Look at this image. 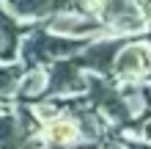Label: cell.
<instances>
[{"label":"cell","instance_id":"cell-9","mask_svg":"<svg viewBox=\"0 0 151 149\" xmlns=\"http://www.w3.org/2000/svg\"><path fill=\"white\" fill-rule=\"evenodd\" d=\"M44 91H47V66H25V75L17 86L14 102L33 105V102L44 100Z\"/></svg>","mask_w":151,"mask_h":149},{"label":"cell","instance_id":"cell-8","mask_svg":"<svg viewBox=\"0 0 151 149\" xmlns=\"http://www.w3.org/2000/svg\"><path fill=\"white\" fill-rule=\"evenodd\" d=\"M41 141L44 146H52V149H60V146H74L80 144V130L74 124V119L69 113H58V116L47 119L41 124Z\"/></svg>","mask_w":151,"mask_h":149},{"label":"cell","instance_id":"cell-12","mask_svg":"<svg viewBox=\"0 0 151 149\" xmlns=\"http://www.w3.org/2000/svg\"><path fill=\"white\" fill-rule=\"evenodd\" d=\"M121 133L140 135V138H146V141H151V113H148V116H140V119H135V121H129L127 127H121Z\"/></svg>","mask_w":151,"mask_h":149},{"label":"cell","instance_id":"cell-16","mask_svg":"<svg viewBox=\"0 0 151 149\" xmlns=\"http://www.w3.org/2000/svg\"><path fill=\"white\" fill-rule=\"evenodd\" d=\"M3 3H11V0H3Z\"/></svg>","mask_w":151,"mask_h":149},{"label":"cell","instance_id":"cell-11","mask_svg":"<svg viewBox=\"0 0 151 149\" xmlns=\"http://www.w3.org/2000/svg\"><path fill=\"white\" fill-rule=\"evenodd\" d=\"M6 6L19 22H44L52 14V0H11Z\"/></svg>","mask_w":151,"mask_h":149},{"label":"cell","instance_id":"cell-6","mask_svg":"<svg viewBox=\"0 0 151 149\" xmlns=\"http://www.w3.org/2000/svg\"><path fill=\"white\" fill-rule=\"evenodd\" d=\"M124 41H127L124 36H96V39H91L83 47V52L74 55V61H77V66L83 69V72L110 77L115 55H118V50H121Z\"/></svg>","mask_w":151,"mask_h":149},{"label":"cell","instance_id":"cell-14","mask_svg":"<svg viewBox=\"0 0 151 149\" xmlns=\"http://www.w3.org/2000/svg\"><path fill=\"white\" fill-rule=\"evenodd\" d=\"M137 11L143 17V25L151 28V0H137Z\"/></svg>","mask_w":151,"mask_h":149},{"label":"cell","instance_id":"cell-10","mask_svg":"<svg viewBox=\"0 0 151 149\" xmlns=\"http://www.w3.org/2000/svg\"><path fill=\"white\" fill-rule=\"evenodd\" d=\"M22 75H25V64H19V61H0V110L14 100Z\"/></svg>","mask_w":151,"mask_h":149},{"label":"cell","instance_id":"cell-15","mask_svg":"<svg viewBox=\"0 0 151 149\" xmlns=\"http://www.w3.org/2000/svg\"><path fill=\"white\" fill-rule=\"evenodd\" d=\"M104 149H124L121 144H110V146H104Z\"/></svg>","mask_w":151,"mask_h":149},{"label":"cell","instance_id":"cell-1","mask_svg":"<svg viewBox=\"0 0 151 149\" xmlns=\"http://www.w3.org/2000/svg\"><path fill=\"white\" fill-rule=\"evenodd\" d=\"M88 41L91 39L58 36L47 28H28V33L22 36L19 47H17V61L25 66H50L55 61L74 58L77 52H83Z\"/></svg>","mask_w":151,"mask_h":149},{"label":"cell","instance_id":"cell-5","mask_svg":"<svg viewBox=\"0 0 151 149\" xmlns=\"http://www.w3.org/2000/svg\"><path fill=\"white\" fill-rule=\"evenodd\" d=\"M85 94V72L74 58H63L47 66V91L44 100H69Z\"/></svg>","mask_w":151,"mask_h":149},{"label":"cell","instance_id":"cell-13","mask_svg":"<svg viewBox=\"0 0 151 149\" xmlns=\"http://www.w3.org/2000/svg\"><path fill=\"white\" fill-rule=\"evenodd\" d=\"M121 146L124 149H151V141L140 135H129V133H121Z\"/></svg>","mask_w":151,"mask_h":149},{"label":"cell","instance_id":"cell-2","mask_svg":"<svg viewBox=\"0 0 151 149\" xmlns=\"http://www.w3.org/2000/svg\"><path fill=\"white\" fill-rule=\"evenodd\" d=\"M91 14L102 22L110 36H140L146 31L143 17L137 11V0H93Z\"/></svg>","mask_w":151,"mask_h":149},{"label":"cell","instance_id":"cell-3","mask_svg":"<svg viewBox=\"0 0 151 149\" xmlns=\"http://www.w3.org/2000/svg\"><path fill=\"white\" fill-rule=\"evenodd\" d=\"M148 75H151V41L127 39L115 55L110 77L118 86H137V83H146Z\"/></svg>","mask_w":151,"mask_h":149},{"label":"cell","instance_id":"cell-4","mask_svg":"<svg viewBox=\"0 0 151 149\" xmlns=\"http://www.w3.org/2000/svg\"><path fill=\"white\" fill-rule=\"evenodd\" d=\"M44 28L58 33V36H69V39H96L102 36L104 28L102 22L96 20L91 11H85V8H60V11H52L47 20Z\"/></svg>","mask_w":151,"mask_h":149},{"label":"cell","instance_id":"cell-7","mask_svg":"<svg viewBox=\"0 0 151 149\" xmlns=\"http://www.w3.org/2000/svg\"><path fill=\"white\" fill-rule=\"evenodd\" d=\"M28 33V22H19L0 0V61H17V47Z\"/></svg>","mask_w":151,"mask_h":149}]
</instances>
